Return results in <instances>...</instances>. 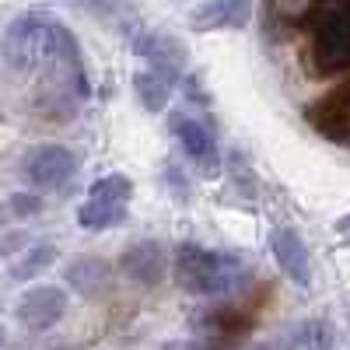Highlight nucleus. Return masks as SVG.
<instances>
[{
    "label": "nucleus",
    "mask_w": 350,
    "mask_h": 350,
    "mask_svg": "<svg viewBox=\"0 0 350 350\" xmlns=\"http://www.w3.org/2000/svg\"><path fill=\"white\" fill-rule=\"evenodd\" d=\"M0 53H4V64L18 74H36L42 67H56L70 88L77 92V98H88V70H84V56L81 46L74 39V32L42 11H28L18 14L4 39H0Z\"/></svg>",
    "instance_id": "nucleus-1"
},
{
    "label": "nucleus",
    "mask_w": 350,
    "mask_h": 350,
    "mask_svg": "<svg viewBox=\"0 0 350 350\" xmlns=\"http://www.w3.org/2000/svg\"><path fill=\"white\" fill-rule=\"evenodd\" d=\"M172 277L186 295L196 298H231L239 291L249 287L252 267L235 256V252H221V249H203L196 242H183L172 252Z\"/></svg>",
    "instance_id": "nucleus-2"
},
{
    "label": "nucleus",
    "mask_w": 350,
    "mask_h": 350,
    "mask_svg": "<svg viewBox=\"0 0 350 350\" xmlns=\"http://www.w3.org/2000/svg\"><path fill=\"white\" fill-rule=\"evenodd\" d=\"M305 60L315 77H336L350 70V4L319 14L308 25Z\"/></svg>",
    "instance_id": "nucleus-3"
},
{
    "label": "nucleus",
    "mask_w": 350,
    "mask_h": 350,
    "mask_svg": "<svg viewBox=\"0 0 350 350\" xmlns=\"http://www.w3.org/2000/svg\"><path fill=\"white\" fill-rule=\"evenodd\" d=\"M130 196H133V183L123 172L102 175L88 189V200L77 207V224L84 231H109L120 228L130 214Z\"/></svg>",
    "instance_id": "nucleus-4"
},
{
    "label": "nucleus",
    "mask_w": 350,
    "mask_h": 350,
    "mask_svg": "<svg viewBox=\"0 0 350 350\" xmlns=\"http://www.w3.org/2000/svg\"><path fill=\"white\" fill-rule=\"evenodd\" d=\"M77 175V158L64 144H39L21 158V179L32 186V193L64 189Z\"/></svg>",
    "instance_id": "nucleus-5"
},
{
    "label": "nucleus",
    "mask_w": 350,
    "mask_h": 350,
    "mask_svg": "<svg viewBox=\"0 0 350 350\" xmlns=\"http://www.w3.org/2000/svg\"><path fill=\"white\" fill-rule=\"evenodd\" d=\"M130 49L140 56L144 64H148V70L161 74L165 81H172V84L183 81L186 64H189V53H186V46L175 36L158 32V28H137V32L130 36Z\"/></svg>",
    "instance_id": "nucleus-6"
},
{
    "label": "nucleus",
    "mask_w": 350,
    "mask_h": 350,
    "mask_svg": "<svg viewBox=\"0 0 350 350\" xmlns=\"http://www.w3.org/2000/svg\"><path fill=\"white\" fill-rule=\"evenodd\" d=\"M67 308H70V298H67L64 287L39 284V287H28L25 295H21V301L14 305V319H18L25 329L46 333V329H53L67 315Z\"/></svg>",
    "instance_id": "nucleus-7"
},
{
    "label": "nucleus",
    "mask_w": 350,
    "mask_h": 350,
    "mask_svg": "<svg viewBox=\"0 0 350 350\" xmlns=\"http://www.w3.org/2000/svg\"><path fill=\"white\" fill-rule=\"evenodd\" d=\"M168 126L175 133V140H179V148L186 151V158L200 168L214 175L217 165H221V154H217V137L211 130L207 120H200V116H186V112H172L168 116Z\"/></svg>",
    "instance_id": "nucleus-8"
},
{
    "label": "nucleus",
    "mask_w": 350,
    "mask_h": 350,
    "mask_svg": "<svg viewBox=\"0 0 350 350\" xmlns=\"http://www.w3.org/2000/svg\"><path fill=\"white\" fill-rule=\"evenodd\" d=\"M305 120L319 137H326L333 144H350V84L312 102L305 109Z\"/></svg>",
    "instance_id": "nucleus-9"
},
{
    "label": "nucleus",
    "mask_w": 350,
    "mask_h": 350,
    "mask_svg": "<svg viewBox=\"0 0 350 350\" xmlns=\"http://www.w3.org/2000/svg\"><path fill=\"white\" fill-rule=\"evenodd\" d=\"M270 252L280 273L295 284V287H312V256L308 245L295 228H273L270 231Z\"/></svg>",
    "instance_id": "nucleus-10"
},
{
    "label": "nucleus",
    "mask_w": 350,
    "mask_h": 350,
    "mask_svg": "<svg viewBox=\"0 0 350 350\" xmlns=\"http://www.w3.org/2000/svg\"><path fill=\"white\" fill-rule=\"evenodd\" d=\"M120 273L140 287H154L165 280L168 273V252L161 242L154 239H144V242H133L123 256H120Z\"/></svg>",
    "instance_id": "nucleus-11"
},
{
    "label": "nucleus",
    "mask_w": 350,
    "mask_h": 350,
    "mask_svg": "<svg viewBox=\"0 0 350 350\" xmlns=\"http://www.w3.org/2000/svg\"><path fill=\"white\" fill-rule=\"evenodd\" d=\"M340 4H350V0H267V28H280V32H291V28H308L319 14H326Z\"/></svg>",
    "instance_id": "nucleus-12"
},
{
    "label": "nucleus",
    "mask_w": 350,
    "mask_h": 350,
    "mask_svg": "<svg viewBox=\"0 0 350 350\" xmlns=\"http://www.w3.org/2000/svg\"><path fill=\"white\" fill-rule=\"evenodd\" d=\"M256 0H207L189 14L196 32H221V28H245Z\"/></svg>",
    "instance_id": "nucleus-13"
},
{
    "label": "nucleus",
    "mask_w": 350,
    "mask_h": 350,
    "mask_svg": "<svg viewBox=\"0 0 350 350\" xmlns=\"http://www.w3.org/2000/svg\"><path fill=\"white\" fill-rule=\"evenodd\" d=\"M109 273H112V267L105 259L77 256V259H70V267H67V284L84 298H98L105 291V284H109Z\"/></svg>",
    "instance_id": "nucleus-14"
},
{
    "label": "nucleus",
    "mask_w": 350,
    "mask_h": 350,
    "mask_svg": "<svg viewBox=\"0 0 350 350\" xmlns=\"http://www.w3.org/2000/svg\"><path fill=\"white\" fill-rule=\"evenodd\" d=\"M252 323H256V308H249L242 301H228V305L203 315V326H207L214 336H224V340L228 336H242Z\"/></svg>",
    "instance_id": "nucleus-15"
},
{
    "label": "nucleus",
    "mask_w": 350,
    "mask_h": 350,
    "mask_svg": "<svg viewBox=\"0 0 350 350\" xmlns=\"http://www.w3.org/2000/svg\"><path fill=\"white\" fill-rule=\"evenodd\" d=\"M172 81H165L161 74L154 70H137L133 74V95L137 102L148 109V112H165L168 109V98H172Z\"/></svg>",
    "instance_id": "nucleus-16"
},
{
    "label": "nucleus",
    "mask_w": 350,
    "mask_h": 350,
    "mask_svg": "<svg viewBox=\"0 0 350 350\" xmlns=\"http://www.w3.org/2000/svg\"><path fill=\"white\" fill-rule=\"evenodd\" d=\"M56 262V245L39 242V245H28L14 262H11V280H32L39 273H46Z\"/></svg>",
    "instance_id": "nucleus-17"
},
{
    "label": "nucleus",
    "mask_w": 350,
    "mask_h": 350,
    "mask_svg": "<svg viewBox=\"0 0 350 350\" xmlns=\"http://www.w3.org/2000/svg\"><path fill=\"white\" fill-rule=\"evenodd\" d=\"M333 347V329L323 319H308V323H298L287 336V350H329Z\"/></svg>",
    "instance_id": "nucleus-18"
},
{
    "label": "nucleus",
    "mask_w": 350,
    "mask_h": 350,
    "mask_svg": "<svg viewBox=\"0 0 350 350\" xmlns=\"http://www.w3.org/2000/svg\"><path fill=\"white\" fill-rule=\"evenodd\" d=\"M8 211L14 214V217H39L42 214V196L39 193H14L11 200H8Z\"/></svg>",
    "instance_id": "nucleus-19"
},
{
    "label": "nucleus",
    "mask_w": 350,
    "mask_h": 350,
    "mask_svg": "<svg viewBox=\"0 0 350 350\" xmlns=\"http://www.w3.org/2000/svg\"><path fill=\"white\" fill-rule=\"evenodd\" d=\"M165 183H172V186H165V189H172L175 196H179V200H186L189 196V189H186V179H183V172L179 168H175V165H165Z\"/></svg>",
    "instance_id": "nucleus-20"
},
{
    "label": "nucleus",
    "mask_w": 350,
    "mask_h": 350,
    "mask_svg": "<svg viewBox=\"0 0 350 350\" xmlns=\"http://www.w3.org/2000/svg\"><path fill=\"white\" fill-rule=\"evenodd\" d=\"M14 249H25V235L11 231V235H0V256H11Z\"/></svg>",
    "instance_id": "nucleus-21"
},
{
    "label": "nucleus",
    "mask_w": 350,
    "mask_h": 350,
    "mask_svg": "<svg viewBox=\"0 0 350 350\" xmlns=\"http://www.w3.org/2000/svg\"><path fill=\"white\" fill-rule=\"evenodd\" d=\"M333 231L343 239V245H350V214H347V217H340V221L333 224Z\"/></svg>",
    "instance_id": "nucleus-22"
},
{
    "label": "nucleus",
    "mask_w": 350,
    "mask_h": 350,
    "mask_svg": "<svg viewBox=\"0 0 350 350\" xmlns=\"http://www.w3.org/2000/svg\"><path fill=\"white\" fill-rule=\"evenodd\" d=\"M4 340H8V333H4V326H0V347H4Z\"/></svg>",
    "instance_id": "nucleus-23"
},
{
    "label": "nucleus",
    "mask_w": 350,
    "mask_h": 350,
    "mask_svg": "<svg viewBox=\"0 0 350 350\" xmlns=\"http://www.w3.org/2000/svg\"><path fill=\"white\" fill-rule=\"evenodd\" d=\"M252 350H273V347H252Z\"/></svg>",
    "instance_id": "nucleus-24"
}]
</instances>
